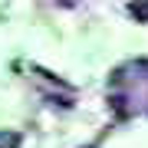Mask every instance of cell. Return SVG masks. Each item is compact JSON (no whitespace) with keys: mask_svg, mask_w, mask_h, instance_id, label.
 I'll return each instance as SVG.
<instances>
[{"mask_svg":"<svg viewBox=\"0 0 148 148\" xmlns=\"http://www.w3.org/2000/svg\"><path fill=\"white\" fill-rule=\"evenodd\" d=\"M128 13L138 23H148V0H128Z\"/></svg>","mask_w":148,"mask_h":148,"instance_id":"cell-1","label":"cell"},{"mask_svg":"<svg viewBox=\"0 0 148 148\" xmlns=\"http://www.w3.org/2000/svg\"><path fill=\"white\" fill-rule=\"evenodd\" d=\"M0 148H20V135L10 128H0Z\"/></svg>","mask_w":148,"mask_h":148,"instance_id":"cell-2","label":"cell"},{"mask_svg":"<svg viewBox=\"0 0 148 148\" xmlns=\"http://www.w3.org/2000/svg\"><path fill=\"white\" fill-rule=\"evenodd\" d=\"M56 3H59V7H73L76 0H56Z\"/></svg>","mask_w":148,"mask_h":148,"instance_id":"cell-3","label":"cell"}]
</instances>
